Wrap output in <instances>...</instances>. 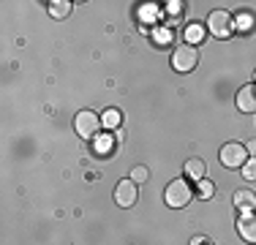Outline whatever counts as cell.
Masks as SVG:
<instances>
[{
    "instance_id": "6da1fadb",
    "label": "cell",
    "mask_w": 256,
    "mask_h": 245,
    "mask_svg": "<svg viewBox=\"0 0 256 245\" xmlns=\"http://www.w3.org/2000/svg\"><path fill=\"white\" fill-rule=\"evenodd\" d=\"M207 30L212 33V38H221L226 41L232 38V33H234V20H232L229 11H210V16H207Z\"/></svg>"
},
{
    "instance_id": "7a4b0ae2",
    "label": "cell",
    "mask_w": 256,
    "mask_h": 245,
    "mask_svg": "<svg viewBox=\"0 0 256 245\" xmlns=\"http://www.w3.org/2000/svg\"><path fill=\"white\" fill-rule=\"evenodd\" d=\"M218 158H221V164L226 169H242L248 161V147L242 142H226L221 147V152H218Z\"/></svg>"
},
{
    "instance_id": "3957f363",
    "label": "cell",
    "mask_w": 256,
    "mask_h": 245,
    "mask_svg": "<svg viewBox=\"0 0 256 245\" xmlns=\"http://www.w3.org/2000/svg\"><path fill=\"white\" fill-rule=\"evenodd\" d=\"M191 186H188V180H172L166 186V191H164V202H166L169 207H174V210H180V207H186L188 202H191Z\"/></svg>"
},
{
    "instance_id": "277c9868",
    "label": "cell",
    "mask_w": 256,
    "mask_h": 245,
    "mask_svg": "<svg viewBox=\"0 0 256 245\" xmlns=\"http://www.w3.org/2000/svg\"><path fill=\"white\" fill-rule=\"evenodd\" d=\"M196 63H199V49L194 46V44H180L178 49H174V54H172L174 71L188 74V71L196 68Z\"/></svg>"
},
{
    "instance_id": "5b68a950",
    "label": "cell",
    "mask_w": 256,
    "mask_h": 245,
    "mask_svg": "<svg viewBox=\"0 0 256 245\" xmlns=\"http://www.w3.org/2000/svg\"><path fill=\"white\" fill-rule=\"evenodd\" d=\"M74 128L82 139H93L101 128V118L93 112V109H82V112L74 118Z\"/></svg>"
},
{
    "instance_id": "8992f818",
    "label": "cell",
    "mask_w": 256,
    "mask_h": 245,
    "mask_svg": "<svg viewBox=\"0 0 256 245\" xmlns=\"http://www.w3.org/2000/svg\"><path fill=\"white\" fill-rule=\"evenodd\" d=\"M136 199H139L136 182H134L131 177H128V180H120L118 188H114V202H118L120 207H134V204H136Z\"/></svg>"
},
{
    "instance_id": "52a82bcc",
    "label": "cell",
    "mask_w": 256,
    "mask_h": 245,
    "mask_svg": "<svg viewBox=\"0 0 256 245\" xmlns=\"http://www.w3.org/2000/svg\"><path fill=\"white\" fill-rule=\"evenodd\" d=\"M237 109L246 112V114L256 112V84H246V88H240V93H237Z\"/></svg>"
},
{
    "instance_id": "ba28073f",
    "label": "cell",
    "mask_w": 256,
    "mask_h": 245,
    "mask_svg": "<svg viewBox=\"0 0 256 245\" xmlns=\"http://www.w3.org/2000/svg\"><path fill=\"white\" fill-rule=\"evenodd\" d=\"M232 202H234L237 210L254 212L256 210V191H251V188H237L234 196H232Z\"/></svg>"
},
{
    "instance_id": "9c48e42d",
    "label": "cell",
    "mask_w": 256,
    "mask_h": 245,
    "mask_svg": "<svg viewBox=\"0 0 256 245\" xmlns=\"http://www.w3.org/2000/svg\"><path fill=\"white\" fill-rule=\"evenodd\" d=\"M237 232L246 242H254L256 245V216L254 212H242L240 224H237Z\"/></svg>"
},
{
    "instance_id": "30bf717a",
    "label": "cell",
    "mask_w": 256,
    "mask_h": 245,
    "mask_svg": "<svg viewBox=\"0 0 256 245\" xmlns=\"http://www.w3.org/2000/svg\"><path fill=\"white\" fill-rule=\"evenodd\" d=\"M204 174H207V166H204L202 158H191V161H186V177H191V180L202 182Z\"/></svg>"
},
{
    "instance_id": "8fae6325",
    "label": "cell",
    "mask_w": 256,
    "mask_h": 245,
    "mask_svg": "<svg viewBox=\"0 0 256 245\" xmlns=\"http://www.w3.org/2000/svg\"><path fill=\"white\" fill-rule=\"evenodd\" d=\"M46 8H50V14L54 16V20H66V16L71 14V8H74V6H71L68 0H52Z\"/></svg>"
},
{
    "instance_id": "7c38bea8",
    "label": "cell",
    "mask_w": 256,
    "mask_h": 245,
    "mask_svg": "<svg viewBox=\"0 0 256 245\" xmlns=\"http://www.w3.org/2000/svg\"><path fill=\"white\" fill-rule=\"evenodd\" d=\"M182 36H186V44H194V46H196L199 41L204 38V30H202V24H199V22H191V24H186Z\"/></svg>"
},
{
    "instance_id": "4fadbf2b",
    "label": "cell",
    "mask_w": 256,
    "mask_h": 245,
    "mask_svg": "<svg viewBox=\"0 0 256 245\" xmlns=\"http://www.w3.org/2000/svg\"><path fill=\"white\" fill-rule=\"evenodd\" d=\"M128 177H131L134 182H148L150 180V172H148V166H134Z\"/></svg>"
},
{
    "instance_id": "5bb4252c",
    "label": "cell",
    "mask_w": 256,
    "mask_h": 245,
    "mask_svg": "<svg viewBox=\"0 0 256 245\" xmlns=\"http://www.w3.org/2000/svg\"><path fill=\"white\" fill-rule=\"evenodd\" d=\"M104 126H109V128L120 126V112L118 109H106V112H104Z\"/></svg>"
},
{
    "instance_id": "9a60e30c",
    "label": "cell",
    "mask_w": 256,
    "mask_h": 245,
    "mask_svg": "<svg viewBox=\"0 0 256 245\" xmlns=\"http://www.w3.org/2000/svg\"><path fill=\"white\" fill-rule=\"evenodd\" d=\"M212 194H216V186H212L210 180H202V182H199V196H202V199H210Z\"/></svg>"
},
{
    "instance_id": "2e32d148",
    "label": "cell",
    "mask_w": 256,
    "mask_h": 245,
    "mask_svg": "<svg viewBox=\"0 0 256 245\" xmlns=\"http://www.w3.org/2000/svg\"><path fill=\"white\" fill-rule=\"evenodd\" d=\"M242 172H246V180H256V158H248Z\"/></svg>"
},
{
    "instance_id": "e0dca14e",
    "label": "cell",
    "mask_w": 256,
    "mask_h": 245,
    "mask_svg": "<svg viewBox=\"0 0 256 245\" xmlns=\"http://www.w3.org/2000/svg\"><path fill=\"white\" fill-rule=\"evenodd\" d=\"M169 11H172L174 16H180V11H182V3H180V0H174V3H169Z\"/></svg>"
},
{
    "instance_id": "ac0fdd59",
    "label": "cell",
    "mask_w": 256,
    "mask_h": 245,
    "mask_svg": "<svg viewBox=\"0 0 256 245\" xmlns=\"http://www.w3.org/2000/svg\"><path fill=\"white\" fill-rule=\"evenodd\" d=\"M191 245H210V240H207V237H202V234H199V237H194V240H191Z\"/></svg>"
},
{
    "instance_id": "d6986e66",
    "label": "cell",
    "mask_w": 256,
    "mask_h": 245,
    "mask_svg": "<svg viewBox=\"0 0 256 245\" xmlns=\"http://www.w3.org/2000/svg\"><path fill=\"white\" fill-rule=\"evenodd\" d=\"M109 147H112V144H109V142H98V147H96V150H98V152H106Z\"/></svg>"
}]
</instances>
